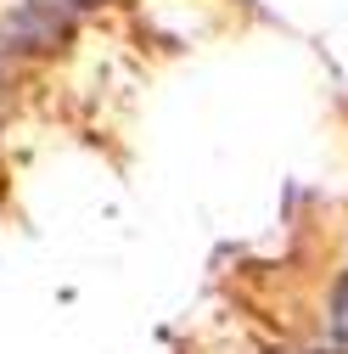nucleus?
<instances>
[{
	"instance_id": "obj_2",
	"label": "nucleus",
	"mask_w": 348,
	"mask_h": 354,
	"mask_svg": "<svg viewBox=\"0 0 348 354\" xmlns=\"http://www.w3.org/2000/svg\"><path fill=\"white\" fill-rule=\"evenodd\" d=\"M331 337L348 348V276H342L337 292H331Z\"/></svg>"
},
{
	"instance_id": "obj_1",
	"label": "nucleus",
	"mask_w": 348,
	"mask_h": 354,
	"mask_svg": "<svg viewBox=\"0 0 348 354\" xmlns=\"http://www.w3.org/2000/svg\"><path fill=\"white\" fill-rule=\"evenodd\" d=\"M57 34H62V23H46V6H23L6 28H0V39H12L6 51H39V46H57Z\"/></svg>"
},
{
	"instance_id": "obj_3",
	"label": "nucleus",
	"mask_w": 348,
	"mask_h": 354,
	"mask_svg": "<svg viewBox=\"0 0 348 354\" xmlns=\"http://www.w3.org/2000/svg\"><path fill=\"white\" fill-rule=\"evenodd\" d=\"M73 6H96V0H73Z\"/></svg>"
}]
</instances>
